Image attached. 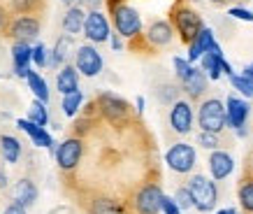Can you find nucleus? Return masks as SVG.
<instances>
[{"mask_svg":"<svg viewBox=\"0 0 253 214\" xmlns=\"http://www.w3.org/2000/svg\"><path fill=\"white\" fill-rule=\"evenodd\" d=\"M174 200H176V205L181 207V210L195 207V203H193V193H191V189H179V191H176V196H174Z\"/></svg>","mask_w":253,"mask_h":214,"instance_id":"2f4dec72","label":"nucleus"},{"mask_svg":"<svg viewBox=\"0 0 253 214\" xmlns=\"http://www.w3.org/2000/svg\"><path fill=\"white\" fill-rule=\"evenodd\" d=\"M163 212L165 214H181V207L176 205V200L174 198H163Z\"/></svg>","mask_w":253,"mask_h":214,"instance_id":"4c0bfd02","label":"nucleus"},{"mask_svg":"<svg viewBox=\"0 0 253 214\" xmlns=\"http://www.w3.org/2000/svg\"><path fill=\"white\" fill-rule=\"evenodd\" d=\"M84 23H86V12L82 7H70L65 19H63V31L68 35H77V33L84 31Z\"/></svg>","mask_w":253,"mask_h":214,"instance_id":"aec40b11","label":"nucleus"},{"mask_svg":"<svg viewBox=\"0 0 253 214\" xmlns=\"http://www.w3.org/2000/svg\"><path fill=\"white\" fill-rule=\"evenodd\" d=\"M198 123L202 130L207 133H221L225 126H228V114H225V105L221 100L216 98H209L200 105V112H198Z\"/></svg>","mask_w":253,"mask_h":214,"instance_id":"f257e3e1","label":"nucleus"},{"mask_svg":"<svg viewBox=\"0 0 253 214\" xmlns=\"http://www.w3.org/2000/svg\"><path fill=\"white\" fill-rule=\"evenodd\" d=\"M79 159H82V140H77V138L65 140V142L58 147V152H56L58 168H63V170L77 168Z\"/></svg>","mask_w":253,"mask_h":214,"instance_id":"9d476101","label":"nucleus"},{"mask_svg":"<svg viewBox=\"0 0 253 214\" xmlns=\"http://www.w3.org/2000/svg\"><path fill=\"white\" fill-rule=\"evenodd\" d=\"M56 86H58V91L63 93V96H68V93H75L79 91V77H77V70L70 68V65H65V68L58 72V77H56Z\"/></svg>","mask_w":253,"mask_h":214,"instance_id":"412c9836","label":"nucleus"},{"mask_svg":"<svg viewBox=\"0 0 253 214\" xmlns=\"http://www.w3.org/2000/svg\"><path fill=\"white\" fill-rule=\"evenodd\" d=\"M214 2H225V0H214Z\"/></svg>","mask_w":253,"mask_h":214,"instance_id":"09e8293b","label":"nucleus"},{"mask_svg":"<svg viewBox=\"0 0 253 214\" xmlns=\"http://www.w3.org/2000/svg\"><path fill=\"white\" fill-rule=\"evenodd\" d=\"M63 2H65V5H70V7H77L82 0H63Z\"/></svg>","mask_w":253,"mask_h":214,"instance_id":"37998d69","label":"nucleus"},{"mask_svg":"<svg viewBox=\"0 0 253 214\" xmlns=\"http://www.w3.org/2000/svg\"><path fill=\"white\" fill-rule=\"evenodd\" d=\"M40 0H12V5H14L16 12H31V9L38 7Z\"/></svg>","mask_w":253,"mask_h":214,"instance_id":"c9c22d12","label":"nucleus"},{"mask_svg":"<svg viewBox=\"0 0 253 214\" xmlns=\"http://www.w3.org/2000/svg\"><path fill=\"white\" fill-rule=\"evenodd\" d=\"M174 70H176V75H179V79H188V75L193 72V65H191V61H186V58H179L176 56L174 58Z\"/></svg>","mask_w":253,"mask_h":214,"instance_id":"473e14b6","label":"nucleus"},{"mask_svg":"<svg viewBox=\"0 0 253 214\" xmlns=\"http://www.w3.org/2000/svg\"><path fill=\"white\" fill-rule=\"evenodd\" d=\"M228 14L235 16V19H242V21H253V12L251 9H244V7H230Z\"/></svg>","mask_w":253,"mask_h":214,"instance_id":"e433bc0d","label":"nucleus"},{"mask_svg":"<svg viewBox=\"0 0 253 214\" xmlns=\"http://www.w3.org/2000/svg\"><path fill=\"white\" fill-rule=\"evenodd\" d=\"M163 198L165 196L156 184H146L135 196V207H137L139 214H158L163 210Z\"/></svg>","mask_w":253,"mask_h":214,"instance_id":"39448f33","label":"nucleus"},{"mask_svg":"<svg viewBox=\"0 0 253 214\" xmlns=\"http://www.w3.org/2000/svg\"><path fill=\"white\" fill-rule=\"evenodd\" d=\"M72 47V40L70 38H61L58 40V45H56L54 49V58H51V63L54 65H58V63H63L65 58H68V49Z\"/></svg>","mask_w":253,"mask_h":214,"instance_id":"7c9ffc66","label":"nucleus"},{"mask_svg":"<svg viewBox=\"0 0 253 214\" xmlns=\"http://www.w3.org/2000/svg\"><path fill=\"white\" fill-rule=\"evenodd\" d=\"M77 70L86 77H95L102 70V56L95 47L84 45L77 49Z\"/></svg>","mask_w":253,"mask_h":214,"instance_id":"6e6552de","label":"nucleus"},{"mask_svg":"<svg viewBox=\"0 0 253 214\" xmlns=\"http://www.w3.org/2000/svg\"><path fill=\"white\" fill-rule=\"evenodd\" d=\"M198 142L205 147V149H216V147H218V135H216V133H207V130H202V133H200V138H198Z\"/></svg>","mask_w":253,"mask_h":214,"instance_id":"72a5a7b5","label":"nucleus"},{"mask_svg":"<svg viewBox=\"0 0 253 214\" xmlns=\"http://www.w3.org/2000/svg\"><path fill=\"white\" fill-rule=\"evenodd\" d=\"M225 114H228V126L239 130L249 119V103L237 96H230L225 100Z\"/></svg>","mask_w":253,"mask_h":214,"instance_id":"f8f14e48","label":"nucleus"},{"mask_svg":"<svg viewBox=\"0 0 253 214\" xmlns=\"http://www.w3.org/2000/svg\"><path fill=\"white\" fill-rule=\"evenodd\" d=\"M216 214H237V210H232V207H228V210H221V212H216Z\"/></svg>","mask_w":253,"mask_h":214,"instance_id":"a18cd8bd","label":"nucleus"},{"mask_svg":"<svg viewBox=\"0 0 253 214\" xmlns=\"http://www.w3.org/2000/svg\"><path fill=\"white\" fill-rule=\"evenodd\" d=\"M184 89L188 91V96H193V98H198V96H202L205 93V89H207V77H205V72L198 68H193V72L188 75V79L184 82Z\"/></svg>","mask_w":253,"mask_h":214,"instance_id":"5701e85b","label":"nucleus"},{"mask_svg":"<svg viewBox=\"0 0 253 214\" xmlns=\"http://www.w3.org/2000/svg\"><path fill=\"white\" fill-rule=\"evenodd\" d=\"M12 56H14V70L19 77H26L31 75V61H33V49L28 47V42H16L12 47Z\"/></svg>","mask_w":253,"mask_h":214,"instance_id":"4468645a","label":"nucleus"},{"mask_svg":"<svg viewBox=\"0 0 253 214\" xmlns=\"http://www.w3.org/2000/svg\"><path fill=\"white\" fill-rule=\"evenodd\" d=\"M5 214H26V207L19 205V203H14V205H9L7 210H5Z\"/></svg>","mask_w":253,"mask_h":214,"instance_id":"58836bf2","label":"nucleus"},{"mask_svg":"<svg viewBox=\"0 0 253 214\" xmlns=\"http://www.w3.org/2000/svg\"><path fill=\"white\" fill-rule=\"evenodd\" d=\"M9 33H12V35H14L19 42H28V40L38 38L40 23H38V19H31V16H21V19H16V21L12 23Z\"/></svg>","mask_w":253,"mask_h":214,"instance_id":"2eb2a0df","label":"nucleus"},{"mask_svg":"<svg viewBox=\"0 0 253 214\" xmlns=\"http://www.w3.org/2000/svg\"><path fill=\"white\" fill-rule=\"evenodd\" d=\"M0 152H2V159L7 163H16L19 160V154H21V145L19 140L12 138V135H2L0 138Z\"/></svg>","mask_w":253,"mask_h":214,"instance_id":"b1692460","label":"nucleus"},{"mask_svg":"<svg viewBox=\"0 0 253 214\" xmlns=\"http://www.w3.org/2000/svg\"><path fill=\"white\" fill-rule=\"evenodd\" d=\"M244 77H249V79H253V63H249L244 68Z\"/></svg>","mask_w":253,"mask_h":214,"instance_id":"79ce46f5","label":"nucleus"},{"mask_svg":"<svg viewBox=\"0 0 253 214\" xmlns=\"http://www.w3.org/2000/svg\"><path fill=\"white\" fill-rule=\"evenodd\" d=\"M169 123H172V128L176 133H191L193 128V107L186 103V100H176L174 105H172V112H169Z\"/></svg>","mask_w":253,"mask_h":214,"instance_id":"9b49d317","label":"nucleus"},{"mask_svg":"<svg viewBox=\"0 0 253 214\" xmlns=\"http://www.w3.org/2000/svg\"><path fill=\"white\" fill-rule=\"evenodd\" d=\"M146 38L156 47L169 45V42H172V26H169L168 21H154L149 26V31H146Z\"/></svg>","mask_w":253,"mask_h":214,"instance_id":"6ab92c4d","label":"nucleus"},{"mask_svg":"<svg viewBox=\"0 0 253 214\" xmlns=\"http://www.w3.org/2000/svg\"><path fill=\"white\" fill-rule=\"evenodd\" d=\"M232 168H235V160H232L230 154L214 152L209 156V172H211L214 179H225L232 172Z\"/></svg>","mask_w":253,"mask_h":214,"instance_id":"ddd939ff","label":"nucleus"},{"mask_svg":"<svg viewBox=\"0 0 253 214\" xmlns=\"http://www.w3.org/2000/svg\"><path fill=\"white\" fill-rule=\"evenodd\" d=\"M16 126H19L21 130H26L38 147H51V135L44 130V126H38V123H33L31 119H19Z\"/></svg>","mask_w":253,"mask_h":214,"instance_id":"a211bd4d","label":"nucleus"},{"mask_svg":"<svg viewBox=\"0 0 253 214\" xmlns=\"http://www.w3.org/2000/svg\"><path fill=\"white\" fill-rule=\"evenodd\" d=\"M221 70H223V72H225L228 77H232V65L225 61V58H223V63H221Z\"/></svg>","mask_w":253,"mask_h":214,"instance_id":"a19ab883","label":"nucleus"},{"mask_svg":"<svg viewBox=\"0 0 253 214\" xmlns=\"http://www.w3.org/2000/svg\"><path fill=\"white\" fill-rule=\"evenodd\" d=\"M98 105H100V112L105 114V119L112 123H121L126 116H128V103L114 93H102L98 98Z\"/></svg>","mask_w":253,"mask_h":214,"instance_id":"0eeeda50","label":"nucleus"},{"mask_svg":"<svg viewBox=\"0 0 253 214\" xmlns=\"http://www.w3.org/2000/svg\"><path fill=\"white\" fill-rule=\"evenodd\" d=\"M5 184H7V177H5L2 172H0V186H5Z\"/></svg>","mask_w":253,"mask_h":214,"instance_id":"49530a36","label":"nucleus"},{"mask_svg":"<svg viewBox=\"0 0 253 214\" xmlns=\"http://www.w3.org/2000/svg\"><path fill=\"white\" fill-rule=\"evenodd\" d=\"M93 214H123V207L116 200L100 198L93 203Z\"/></svg>","mask_w":253,"mask_h":214,"instance_id":"a878e982","label":"nucleus"},{"mask_svg":"<svg viewBox=\"0 0 253 214\" xmlns=\"http://www.w3.org/2000/svg\"><path fill=\"white\" fill-rule=\"evenodd\" d=\"M28 119H31L33 123H38V126H46V121H49V114H46V107L42 100H35L31 105V109H28Z\"/></svg>","mask_w":253,"mask_h":214,"instance_id":"cd10ccee","label":"nucleus"},{"mask_svg":"<svg viewBox=\"0 0 253 214\" xmlns=\"http://www.w3.org/2000/svg\"><path fill=\"white\" fill-rule=\"evenodd\" d=\"M188 189H191L193 203H195V207H198L200 212L214 210L218 196H216V184L211 179H207V177H202V175H195L191 179V184H188Z\"/></svg>","mask_w":253,"mask_h":214,"instance_id":"f03ea898","label":"nucleus"},{"mask_svg":"<svg viewBox=\"0 0 253 214\" xmlns=\"http://www.w3.org/2000/svg\"><path fill=\"white\" fill-rule=\"evenodd\" d=\"M2 21H5V16H2V12H0V28H2Z\"/></svg>","mask_w":253,"mask_h":214,"instance_id":"de8ad7c7","label":"nucleus"},{"mask_svg":"<svg viewBox=\"0 0 253 214\" xmlns=\"http://www.w3.org/2000/svg\"><path fill=\"white\" fill-rule=\"evenodd\" d=\"M82 91H75V93H68V96H63V112L68 116H75L79 112V107H82Z\"/></svg>","mask_w":253,"mask_h":214,"instance_id":"bb28decb","label":"nucleus"},{"mask_svg":"<svg viewBox=\"0 0 253 214\" xmlns=\"http://www.w3.org/2000/svg\"><path fill=\"white\" fill-rule=\"evenodd\" d=\"M28 84H31V91L35 93L38 100H42V103L49 100V89H46L44 77H40L38 72H31V75H28Z\"/></svg>","mask_w":253,"mask_h":214,"instance_id":"393cba45","label":"nucleus"},{"mask_svg":"<svg viewBox=\"0 0 253 214\" xmlns=\"http://www.w3.org/2000/svg\"><path fill=\"white\" fill-rule=\"evenodd\" d=\"M200 61H202V70H205V72H207L211 79H218V77L223 75V70H221L223 52H221V47L216 45V42L211 45V49H209V52L205 54Z\"/></svg>","mask_w":253,"mask_h":214,"instance_id":"f3484780","label":"nucleus"},{"mask_svg":"<svg viewBox=\"0 0 253 214\" xmlns=\"http://www.w3.org/2000/svg\"><path fill=\"white\" fill-rule=\"evenodd\" d=\"M230 82H232V86L242 93V96L253 98V79H249V77H244V75H232Z\"/></svg>","mask_w":253,"mask_h":214,"instance_id":"c85d7f7f","label":"nucleus"},{"mask_svg":"<svg viewBox=\"0 0 253 214\" xmlns=\"http://www.w3.org/2000/svg\"><path fill=\"white\" fill-rule=\"evenodd\" d=\"M211 45H214V31L211 28H202V31L198 33V38L191 42V49H188V61H198V58H202L205 54L211 49Z\"/></svg>","mask_w":253,"mask_h":214,"instance_id":"dca6fc26","label":"nucleus"},{"mask_svg":"<svg viewBox=\"0 0 253 214\" xmlns=\"http://www.w3.org/2000/svg\"><path fill=\"white\" fill-rule=\"evenodd\" d=\"M239 203L246 212H253V182H244L239 186Z\"/></svg>","mask_w":253,"mask_h":214,"instance_id":"c756f323","label":"nucleus"},{"mask_svg":"<svg viewBox=\"0 0 253 214\" xmlns=\"http://www.w3.org/2000/svg\"><path fill=\"white\" fill-rule=\"evenodd\" d=\"M174 23H176V31L181 33V38H184L186 42H193V40L198 38V33L205 28V26H202L200 14H195V12H193V9H188V7L176 9Z\"/></svg>","mask_w":253,"mask_h":214,"instance_id":"423d86ee","label":"nucleus"},{"mask_svg":"<svg viewBox=\"0 0 253 214\" xmlns=\"http://www.w3.org/2000/svg\"><path fill=\"white\" fill-rule=\"evenodd\" d=\"M137 112H144V98H137Z\"/></svg>","mask_w":253,"mask_h":214,"instance_id":"c03bdc74","label":"nucleus"},{"mask_svg":"<svg viewBox=\"0 0 253 214\" xmlns=\"http://www.w3.org/2000/svg\"><path fill=\"white\" fill-rule=\"evenodd\" d=\"M33 63H35V65H40V68L46 63V49H44V45H42V42L33 47Z\"/></svg>","mask_w":253,"mask_h":214,"instance_id":"f704fd0d","label":"nucleus"},{"mask_svg":"<svg viewBox=\"0 0 253 214\" xmlns=\"http://www.w3.org/2000/svg\"><path fill=\"white\" fill-rule=\"evenodd\" d=\"M109 42H112V49H114V52H121L123 42H121V38H119V35H112V38H109Z\"/></svg>","mask_w":253,"mask_h":214,"instance_id":"ea45409f","label":"nucleus"},{"mask_svg":"<svg viewBox=\"0 0 253 214\" xmlns=\"http://www.w3.org/2000/svg\"><path fill=\"white\" fill-rule=\"evenodd\" d=\"M14 196H16V203L23 207H31L38 198V189H35V184L31 179H21V182L16 184L14 189Z\"/></svg>","mask_w":253,"mask_h":214,"instance_id":"4be33fe9","label":"nucleus"},{"mask_svg":"<svg viewBox=\"0 0 253 214\" xmlns=\"http://www.w3.org/2000/svg\"><path fill=\"white\" fill-rule=\"evenodd\" d=\"M84 33H86V38L91 40V42H95V45L107 42V40L112 38V33H109V23H107V19H105V14H100V12H95V9L86 14Z\"/></svg>","mask_w":253,"mask_h":214,"instance_id":"1a4fd4ad","label":"nucleus"},{"mask_svg":"<svg viewBox=\"0 0 253 214\" xmlns=\"http://www.w3.org/2000/svg\"><path fill=\"white\" fill-rule=\"evenodd\" d=\"M165 160L174 172H191L193 165H195V149L191 145H186V142H176L165 154Z\"/></svg>","mask_w":253,"mask_h":214,"instance_id":"7ed1b4c3","label":"nucleus"},{"mask_svg":"<svg viewBox=\"0 0 253 214\" xmlns=\"http://www.w3.org/2000/svg\"><path fill=\"white\" fill-rule=\"evenodd\" d=\"M114 26H116V31H119V35L135 38L139 33V28H142V19H139V14L132 7L119 5V7H114Z\"/></svg>","mask_w":253,"mask_h":214,"instance_id":"20e7f679","label":"nucleus"}]
</instances>
